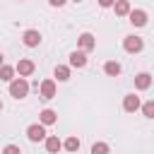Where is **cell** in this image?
<instances>
[{
  "mask_svg": "<svg viewBox=\"0 0 154 154\" xmlns=\"http://www.w3.org/2000/svg\"><path fill=\"white\" fill-rule=\"evenodd\" d=\"M113 10H116V14H118V17H128L132 7H130V2H128V0H116V2H113Z\"/></svg>",
  "mask_w": 154,
  "mask_h": 154,
  "instance_id": "obj_15",
  "label": "cell"
},
{
  "mask_svg": "<svg viewBox=\"0 0 154 154\" xmlns=\"http://www.w3.org/2000/svg\"><path fill=\"white\" fill-rule=\"evenodd\" d=\"M26 137H29V142H43L48 135H46V125L43 123H34V125H29L26 128Z\"/></svg>",
  "mask_w": 154,
  "mask_h": 154,
  "instance_id": "obj_2",
  "label": "cell"
},
{
  "mask_svg": "<svg viewBox=\"0 0 154 154\" xmlns=\"http://www.w3.org/2000/svg\"><path fill=\"white\" fill-rule=\"evenodd\" d=\"M87 65V51H72L70 53V67H84Z\"/></svg>",
  "mask_w": 154,
  "mask_h": 154,
  "instance_id": "obj_10",
  "label": "cell"
},
{
  "mask_svg": "<svg viewBox=\"0 0 154 154\" xmlns=\"http://www.w3.org/2000/svg\"><path fill=\"white\" fill-rule=\"evenodd\" d=\"M14 72H17V70H14L12 65H0V79H2V82L10 84V82L14 79Z\"/></svg>",
  "mask_w": 154,
  "mask_h": 154,
  "instance_id": "obj_17",
  "label": "cell"
},
{
  "mask_svg": "<svg viewBox=\"0 0 154 154\" xmlns=\"http://www.w3.org/2000/svg\"><path fill=\"white\" fill-rule=\"evenodd\" d=\"M113 2H116V0H99L101 7H113Z\"/></svg>",
  "mask_w": 154,
  "mask_h": 154,
  "instance_id": "obj_23",
  "label": "cell"
},
{
  "mask_svg": "<svg viewBox=\"0 0 154 154\" xmlns=\"http://www.w3.org/2000/svg\"><path fill=\"white\" fill-rule=\"evenodd\" d=\"M0 111H2V101H0Z\"/></svg>",
  "mask_w": 154,
  "mask_h": 154,
  "instance_id": "obj_25",
  "label": "cell"
},
{
  "mask_svg": "<svg viewBox=\"0 0 154 154\" xmlns=\"http://www.w3.org/2000/svg\"><path fill=\"white\" fill-rule=\"evenodd\" d=\"M29 94V82H26V77H14L12 82H10V96L12 99H24Z\"/></svg>",
  "mask_w": 154,
  "mask_h": 154,
  "instance_id": "obj_1",
  "label": "cell"
},
{
  "mask_svg": "<svg viewBox=\"0 0 154 154\" xmlns=\"http://www.w3.org/2000/svg\"><path fill=\"white\" fill-rule=\"evenodd\" d=\"M108 152H111V147L106 142H94L91 144V154H108Z\"/></svg>",
  "mask_w": 154,
  "mask_h": 154,
  "instance_id": "obj_19",
  "label": "cell"
},
{
  "mask_svg": "<svg viewBox=\"0 0 154 154\" xmlns=\"http://www.w3.org/2000/svg\"><path fill=\"white\" fill-rule=\"evenodd\" d=\"M65 2H67V0H48V5H51V7H63Z\"/></svg>",
  "mask_w": 154,
  "mask_h": 154,
  "instance_id": "obj_22",
  "label": "cell"
},
{
  "mask_svg": "<svg viewBox=\"0 0 154 154\" xmlns=\"http://www.w3.org/2000/svg\"><path fill=\"white\" fill-rule=\"evenodd\" d=\"M22 41H24L26 48H36V46H41V31L38 29H26L22 34Z\"/></svg>",
  "mask_w": 154,
  "mask_h": 154,
  "instance_id": "obj_4",
  "label": "cell"
},
{
  "mask_svg": "<svg viewBox=\"0 0 154 154\" xmlns=\"http://www.w3.org/2000/svg\"><path fill=\"white\" fill-rule=\"evenodd\" d=\"M123 108H125L128 113H135L137 108H142L140 96H137V94H125V99H123Z\"/></svg>",
  "mask_w": 154,
  "mask_h": 154,
  "instance_id": "obj_7",
  "label": "cell"
},
{
  "mask_svg": "<svg viewBox=\"0 0 154 154\" xmlns=\"http://www.w3.org/2000/svg\"><path fill=\"white\" fill-rule=\"evenodd\" d=\"M72 2H82V0H72Z\"/></svg>",
  "mask_w": 154,
  "mask_h": 154,
  "instance_id": "obj_26",
  "label": "cell"
},
{
  "mask_svg": "<svg viewBox=\"0 0 154 154\" xmlns=\"http://www.w3.org/2000/svg\"><path fill=\"white\" fill-rule=\"evenodd\" d=\"M53 77H55L58 82H67V79H70V67H67V65H55Z\"/></svg>",
  "mask_w": 154,
  "mask_h": 154,
  "instance_id": "obj_16",
  "label": "cell"
},
{
  "mask_svg": "<svg viewBox=\"0 0 154 154\" xmlns=\"http://www.w3.org/2000/svg\"><path fill=\"white\" fill-rule=\"evenodd\" d=\"M2 154H22V149H19L17 144H7V147L2 149Z\"/></svg>",
  "mask_w": 154,
  "mask_h": 154,
  "instance_id": "obj_21",
  "label": "cell"
},
{
  "mask_svg": "<svg viewBox=\"0 0 154 154\" xmlns=\"http://www.w3.org/2000/svg\"><path fill=\"white\" fill-rule=\"evenodd\" d=\"M128 17H130V24L132 26H144L147 24V12L144 10H130Z\"/></svg>",
  "mask_w": 154,
  "mask_h": 154,
  "instance_id": "obj_9",
  "label": "cell"
},
{
  "mask_svg": "<svg viewBox=\"0 0 154 154\" xmlns=\"http://www.w3.org/2000/svg\"><path fill=\"white\" fill-rule=\"evenodd\" d=\"M63 149H67V152H77L79 149V140L72 135V137H67L65 142H63Z\"/></svg>",
  "mask_w": 154,
  "mask_h": 154,
  "instance_id": "obj_18",
  "label": "cell"
},
{
  "mask_svg": "<svg viewBox=\"0 0 154 154\" xmlns=\"http://www.w3.org/2000/svg\"><path fill=\"white\" fill-rule=\"evenodd\" d=\"M43 144H46V152H51V154H58V152L63 149V142L58 140V135H48V137L43 140Z\"/></svg>",
  "mask_w": 154,
  "mask_h": 154,
  "instance_id": "obj_12",
  "label": "cell"
},
{
  "mask_svg": "<svg viewBox=\"0 0 154 154\" xmlns=\"http://www.w3.org/2000/svg\"><path fill=\"white\" fill-rule=\"evenodd\" d=\"M103 72H106L108 77H118V75L123 72V67H120L118 60H108V63H103Z\"/></svg>",
  "mask_w": 154,
  "mask_h": 154,
  "instance_id": "obj_14",
  "label": "cell"
},
{
  "mask_svg": "<svg viewBox=\"0 0 154 154\" xmlns=\"http://www.w3.org/2000/svg\"><path fill=\"white\" fill-rule=\"evenodd\" d=\"M123 48H125V53H140V51L144 48V41H142L140 36L130 34V36L123 38Z\"/></svg>",
  "mask_w": 154,
  "mask_h": 154,
  "instance_id": "obj_3",
  "label": "cell"
},
{
  "mask_svg": "<svg viewBox=\"0 0 154 154\" xmlns=\"http://www.w3.org/2000/svg\"><path fill=\"white\" fill-rule=\"evenodd\" d=\"M142 113H144V118H152L154 120V101H144L142 103Z\"/></svg>",
  "mask_w": 154,
  "mask_h": 154,
  "instance_id": "obj_20",
  "label": "cell"
},
{
  "mask_svg": "<svg viewBox=\"0 0 154 154\" xmlns=\"http://www.w3.org/2000/svg\"><path fill=\"white\" fill-rule=\"evenodd\" d=\"M77 43H79V48H82V51H91V48H96V38H94V34H89V31L79 34Z\"/></svg>",
  "mask_w": 154,
  "mask_h": 154,
  "instance_id": "obj_8",
  "label": "cell"
},
{
  "mask_svg": "<svg viewBox=\"0 0 154 154\" xmlns=\"http://www.w3.org/2000/svg\"><path fill=\"white\" fill-rule=\"evenodd\" d=\"M149 87H152V75H149V72H140V75H135V89L144 91V89H149Z\"/></svg>",
  "mask_w": 154,
  "mask_h": 154,
  "instance_id": "obj_11",
  "label": "cell"
},
{
  "mask_svg": "<svg viewBox=\"0 0 154 154\" xmlns=\"http://www.w3.org/2000/svg\"><path fill=\"white\" fill-rule=\"evenodd\" d=\"M0 65H5V55L2 53H0Z\"/></svg>",
  "mask_w": 154,
  "mask_h": 154,
  "instance_id": "obj_24",
  "label": "cell"
},
{
  "mask_svg": "<svg viewBox=\"0 0 154 154\" xmlns=\"http://www.w3.org/2000/svg\"><path fill=\"white\" fill-rule=\"evenodd\" d=\"M14 70H17V75H19V77H29V75H34L36 65H34V60H29V58H22V60L14 65Z\"/></svg>",
  "mask_w": 154,
  "mask_h": 154,
  "instance_id": "obj_5",
  "label": "cell"
},
{
  "mask_svg": "<svg viewBox=\"0 0 154 154\" xmlns=\"http://www.w3.org/2000/svg\"><path fill=\"white\" fill-rule=\"evenodd\" d=\"M38 96L41 99H53L55 96V79H43L41 84H38Z\"/></svg>",
  "mask_w": 154,
  "mask_h": 154,
  "instance_id": "obj_6",
  "label": "cell"
},
{
  "mask_svg": "<svg viewBox=\"0 0 154 154\" xmlns=\"http://www.w3.org/2000/svg\"><path fill=\"white\" fill-rule=\"evenodd\" d=\"M38 123H43V125H53V123H58V113H55L53 108H43V111L38 113Z\"/></svg>",
  "mask_w": 154,
  "mask_h": 154,
  "instance_id": "obj_13",
  "label": "cell"
}]
</instances>
